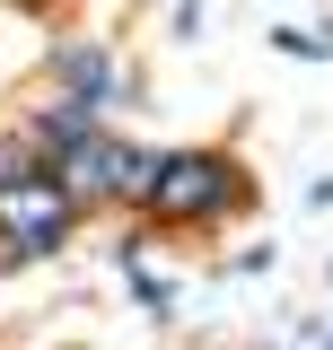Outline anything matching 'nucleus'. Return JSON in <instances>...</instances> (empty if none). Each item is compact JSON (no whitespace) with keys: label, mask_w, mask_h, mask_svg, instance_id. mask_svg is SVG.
Segmentation results:
<instances>
[{"label":"nucleus","mask_w":333,"mask_h":350,"mask_svg":"<svg viewBox=\"0 0 333 350\" xmlns=\"http://www.w3.org/2000/svg\"><path fill=\"white\" fill-rule=\"evenodd\" d=\"M71 211H79V193H71L53 167H36L27 184H9V193H0V228H9V245H18V254H53V245L71 237Z\"/></svg>","instance_id":"obj_1"},{"label":"nucleus","mask_w":333,"mask_h":350,"mask_svg":"<svg viewBox=\"0 0 333 350\" xmlns=\"http://www.w3.org/2000/svg\"><path fill=\"white\" fill-rule=\"evenodd\" d=\"M158 219H202L219 211V202H237V184H228V167L219 158H202V149H184V158H158V175H149V193H140Z\"/></svg>","instance_id":"obj_2"},{"label":"nucleus","mask_w":333,"mask_h":350,"mask_svg":"<svg viewBox=\"0 0 333 350\" xmlns=\"http://www.w3.org/2000/svg\"><path fill=\"white\" fill-rule=\"evenodd\" d=\"M62 79H71V105H106V88H114V62H106L97 44H71V53H62Z\"/></svg>","instance_id":"obj_3"},{"label":"nucleus","mask_w":333,"mask_h":350,"mask_svg":"<svg viewBox=\"0 0 333 350\" xmlns=\"http://www.w3.org/2000/svg\"><path fill=\"white\" fill-rule=\"evenodd\" d=\"M281 53H298V62H333V36H325V27H281Z\"/></svg>","instance_id":"obj_4"}]
</instances>
